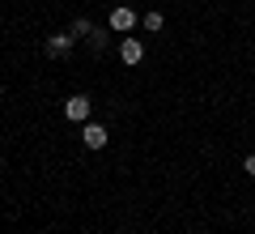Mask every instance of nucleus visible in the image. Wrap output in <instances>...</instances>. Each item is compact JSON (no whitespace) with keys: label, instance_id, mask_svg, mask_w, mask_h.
Returning a JSON list of instances; mask_svg holds the SVG:
<instances>
[{"label":"nucleus","instance_id":"nucleus-9","mask_svg":"<svg viewBox=\"0 0 255 234\" xmlns=\"http://www.w3.org/2000/svg\"><path fill=\"white\" fill-rule=\"evenodd\" d=\"M243 171H247V175H251V179H255V153H247V162H243Z\"/></svg>","mask_w":255,"mask_h":234},{"label":"nucleus","instance_id":"nucleus-2","mask_svg":"<svg viewBox=\"0 0 255 234\" xmlns=\"http://www.w3.org/2000/svg\"><path fill=\"white\" fill-rule=\"evenodd\" d=\"M132 26H136V9H128V4H115V9H111V30L128 34Z\"/></svg>","mask_w":255,"mask_h":234},{"label":"nucleus","instance_id":"nucleus-5","mask_svg":"<svg viewBox=\"0 0 255 234\" xmlns=\"http://www.w3.org/2000/svg\"><path fill=\"white\" fill-rule=\"evenodd\" d=\"M81 141H85V149H102V145H107V128H102V124H85L81 128Z\"/></svg>","mask_w":255,"mask_h":234},{"label":"nucleus","instance_id":"nucleus-3","mask_svg":"<svg viewBox=\"0 0 255 234\" xmlns=\"http://www.w3.org/2000/svg\"><path fill=\"white\" fill-rule=\"evenodd\" d=\"M73 43H77V38H73V30H68V34H51V38L43 43V51L51 55V60H60V55H68V51H73Z\"/></svg>","mask_w":255,"mask_h":234},{"label":"nucleus","instance_id":"nucleus-6","mask_svg":"<svg viewBox=\"0 0 255 234\" xmlns=\"http://www.w3.org/2000/svg\"><path fill=\"white\" fill-rule=\"evenodd\" d=\"M90 34H94L90 17H77V21H73V38H90Z\"/></svg>","mask_w":255,"mask_h":234},{"label":"nucleus","instance_id":"nucleus-7","mask_svg":"<svg viewBox=\"0 0 255 234\" xmlns=\"http://www.w3.org/2000/svg\"><path fill=\"white\" fill-rule=\"evenodd\" d=\"M90 47H94V51H102V47H107V30H94V34H90Z\"/></svg>","mask_w":255,"mask_h":234},{"label":"nucleus","instance_id":"nucleus-4","mask_svg":"<svg viewBox=\"0 0 255 234\" xmlns=\"http://www.w3.org/2000/svg\"><path fill=\"white\" fill-rule=\"evenodd\" d=\"M119 60L124 64H140L145 60V43H140V38H124V43H119Z\"/></svg>","mask_w":255,"mask_h":234},{"label":"nucleus","instance_id":"nucleus-8","mask_svg":"<svg viewBox=\"0 0 255 234\" xmlns=\"http://www.w3.org/2000/svg\"><path fill=\"white\" fill-rule=\"evenodd\" d=\"M145 30H162V13H145Z\"/></svg>","mask_w":255,"mask_h":234},{"label":"nucleus","instance_id":"nucleus-1","mask_svg":"<svg viewBox=\"0 0 255 234\" xmlns=\"http://www.w3.org/2000/svg\"><path fill=\"white\" fill-rule=\"evenodd\" d=\"M64 115L73 119V124H90V98L85 94H73V98L64 102Z\"/></svg>","mask_w":255,"mask_h":234}]
</instances>
